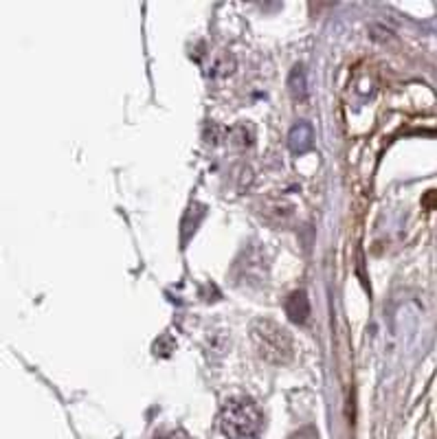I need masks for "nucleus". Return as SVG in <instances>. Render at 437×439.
<instances>
[{"instance_id": "obj_5", "label": "nucleus", "mask_w": 437, "mask_h": 439, "mask_svg": "<svg viewBox=\"0 0 437 439\" xmlns=\"http://www.w3.org/2000/svg\"><path fill=\"white\" fill-rule=\"evenodd\" d=\"M286 314L293 323L301 325L307 321V317H310V299H307V295L303 290H295L286 297Z\"/></svg>"}, {"instance_id": "obj_6", "label": "nucleus", "mask_w": 437, "mask_h": 439, "mask_svg": "<svg viewBox=\"0 0 437 439\" xmlns=\"http://www.w3.org/2000/svg\"><path fill=\"white\" fill-rule=\"evenodd\" d=\"M204 213H207V209H204L202 204H191L189 209H187V213H185V218H183V226H181L183 244H187V242L191 240V236L198 231V226H200Z\"/></svg>"}, {"instance_id": "obj_2", "label": "nucleus", "mask_w": 437, "mask_h": 439, "mask_svg": "<svg viewBox=\"0 0 437 439\" xmlns=\"http://www.w3.org/2000/svg\"><path fill=\"white\" fill-rule=\"evenodd\" d=\"M251 343L255 347V351L260 354L262 360L270 365H288L293 360V337L275 321L268 319H257L251 323L248 329Z\"/></svg>"}, {"instance_id": "obj_3", "label": "nucleus", "mask_w": 437, "mask_h": 439, "mask_svg": "<svg viewBox=\"0 0 437 439\" xmlns=\"http://www.w3.org/2000/svg\"><path fill=\"white\" fill-rule=\"evenodd\" d=\"M266 275V262L264 255L260 250H244L242 257H238L236 262V277L240 283L246 286H255V283H262Z\"/></svg>"}, {"instance_id": "obj_8", "label": "nucleus", "mask_w": 437, "mask_h": 439, "mask_svg": "<svg viewBox=\"0 0 437 439\" xmlns=\"http://www.w3.org/2000/svg\"><path fill=\"white\" fill-rule=\"evenodd\" d=\"M288 439H321V437H319V430L315 426H301Z\"/></svg>"}, {"instance_id": "obj_1", "label": "nucleus", "mask_w": 437, "mask_h": 439, "mask_svg": "<svg viewBox=\"0 0 437 439\" xmlns=\"http://www.w3.org/2000/svg\"><path fill=\"white\" fill-rule=\"evenodd\" d=\"M220 430L226 439H260L264 413L248 398L228 400L220 411Z\"/></svg>"}, {"instance_id": "obj_4", "label": "nucleus", "mask_w": 437, "mask_h": 439, "mask_svg": "<svg viewBox=\"0 0 437 439\" xmlns=\"http://www.w3.org/2000/svg\"><path fill=\"white\" fill-rule=\"evenodd\" d=\"M315 145V130H312V125L310 123H297L290 134H288V147L293 154H305V152H310Z\"/></svg>"}, {"instance_id": "obj_7", "label": "nucleus", "mask_w": 437, "mask_h": 439, "mask_svg": "<svg viewBox=\"0 0 437 439\" xmlns=\"http://www.w3.org/2000/svg\"><path fill=\"white\" fill-rule=\"evenodd\" d=\"M288 90L297 101L307 99V73L303 64H297L288 75Z\"/></svg>"}]
</instances>
